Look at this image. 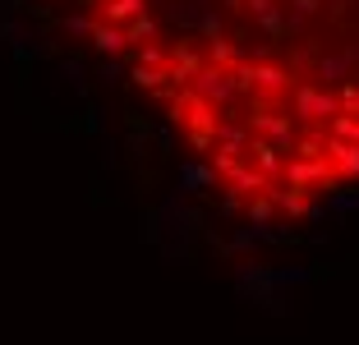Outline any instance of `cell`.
<instances>
[{
	"mask_svg": "<svg viewBox=\"0 0 359 345\" xmlns=\"http://www.w3.org/2000/svg\"><path fill=\"white\" fill-rule=\"evenodd\" d=\"M83 28L231 212L359 189V0H83Z\"/></svg>",
	"mask_w": 359,
	"mask_h": 345,
	"instance_id": "6da1fadb",
	"label": "cell"
}]
</instances>
